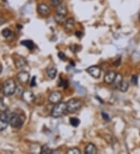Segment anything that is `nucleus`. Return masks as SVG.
Returning <instances> with one entry per match:
<instances>
[{
	"instance_id": "1",
	"label": "nucleus",
	"mask_w": 140,
	"mask_h": 154,
	"mask_svg": "<svg viewBox=\"0 0 140 154\" xmlns=\"http://www.w3.org/2000/svg\"><path fill=\"white\" fill-rule=\"evenodd\" d=\"M66 111H67L66 103L59 102V103H56L54 107H53L52 111H51V116L53 118H59L65 115Z\"/></svg>"
},
{
	"instance_id": "2",
	"label": "nucleus",
	"mask_w": 140,
	"mask_h": 154,
	"mask_svg": "<svg viewBox=\"0 0 140 154\" xmlns=\"http://www.w3.org/2000/svg\"><path fill=\"white\" fill-rule=\"evenodd\" d=\"M16 86L15 82L13 79H9L4 83L3 89H2V92H3L4 96L5 97H10L12 96L16 91Z\"/></svg>"
},
{
	"instance_id": "3",
	"label": "nucleus",
	"mask_w": 140,
	"mask_h": 154,
	"mask_svg": "<svg viewBox=\"0 0 140 154\" xmlns=\"http://www.w3.org/2000/svg\"><path fill=\"white\" fill-rule=\"evenodd\" d=\"M24 122V117L21 115H18L17 113H13L10 115L9 124L13 128H20Z\"/></svg>"
},
{
	"instance_id": "4",
	"label": "nucleus",
	"mask_w": 140,
	"mask_h": 154,
	"mask_svg": "<svg viewBox=\"0 0 140 154\" xmlns=\"http://www.w3.org/2000/svg\"><path fill=\"white\" fill-rule=\"evenodd\" d=\"M67 105V111L70 113H74L78 111L82 107V103L79 100L71 99L66 103Z\"/></svg>"
},
{
	"instance_id": "5",
	"label": "nucleus",
	"mask_w": 140,
	"mask_h": 154,
	"mask_svg": "<svg viewBox=\"0 0 140 154\" xmlns=\"http://www.w3.org/2000/svg\"><path fill=\"white\" fill-rule=\"evenodd\" d=\"M9 119L10 116L8 114L7 111L2 112V114L0 115V131H4L6 129L9 123Z\"/></svg>"
},
{
	"instance_id": "6",
	"label": "nucleus",
	"mask_w": 140,
	"mask_h": 154,
	"mask_svg": "<svg viewBox=\"0 0 140 154\" xmlns=\"http://www.w3.org/2000/svg\"><path fill=\"white\" fill-rule=\"evenodd\" d=\"M86 72H87L88 73L90 74L91 76H93V78H95V79H98V78H100V76H101V68H100L99 66H90V67L86 69Z\"/></svg>"
},
{
	"instance_id": "7",
	"label": "nucleus",
	"mask_w": 140,
	"mask_h": 154,
	"mask_svg": "<svg viewBox=\"0 0 140 154\" xmlns=\"http://www.w3.org/2000/svg\"><path fill=\"white\" fill-rule=\"evenodd\" d=\"M62 99V94L59 91H53L51 93L48 97V100L51 103H57L61 101Z\"/></svg>"
},
{
	"instance_id": "8",
	"label": "nucleus",
	"mask_w": 140,
	"mask_h": 154,
	"mask_svg": "<svg viewBox=\"0 0 140 154\" xmlns=\"http://www.w3.org/2000/svg\"><path fill=\"white\" fill-rule=\"evenodd\" d=\"M22 99L24 100L26 103H31L32 102H34V99H35V97H34V94L31 92V91H23L22 94Z\"/></svg>"
},
{
	"instance_id": "9",
	"label": "nucleus",
	"mask_w": 140,
	"mask_h": 154,
	"mask_svg": "<svg viewBox=\"0 0 140 154\" xmlns=\"http://www.w3.org/2000/svg\"><path fill=\"white\" fill-rule=\"evenodd\" d=\"M37 13L41 16L46 17L50 13V8L44 3H41L37 6Z\"/></svg>"
},
{
	"instance_id": "10",
	"label": "nucleus",
	"mask_w": 140,
	"mask_h": 154,
	"mask_svg": "<svg viewBox=\"0 0 140 154\" xmlns=\"http://www.w3.org/2000/svg\"><path fill=\"white\" fill-rule=\"evenodd\" d=\"M17 79H18L20 83H22V84H25L26 83H27L29 79H30V74L26 71L20 72L17 74Z\"/></svg>"
},
{
	"instance_id": "11",
	"label": "nucleus",
	"mask_w": 140,
	"mask_h": 154,
	"mask_svg": "<svg viewBox=\"0 0 140 154\" xmlns=\"http://www.w3.org/2000/svg\"><path fill=\"white\" fill-rule=\"evenodd\" d=\"M116 75H117V73H116L114 71L107 72L106 73V75H104V80L105 83H107V84H111V83L114 82V79H115Z\"/></svg>"
},
{
	"instance_id": "12",
	"label": "nucleus",
	"mask_w": 140,
	"mask_h": 154,
	"mask_svg": "<svg viewBox=\"0 0 140 154\" xmlns=\"http://www.w3.org/2000/svg\"><path fill=\"white\" fill-rule=\"evenodd\" d=\"M122 81H123V77H122L121 74L117 73L114 82L112 83V84H113L112 86H113V87L114 89H119L120 86H121V83H122Z\"/></svg>"
},
{
	"instance_id": "13",
	"label": "nucleus",
	"mask_w": 140,
	"mask_h": 154,
	"mask_svg": "<svg viewBox=\"0 0 140 154\" xmlns=\"http://www.w3.org/2000/svg\"><path fill=\"white\" fill-rule=\"evenodd\" d=\"M15 64L17 67L23 68L25 67L27 65V62L24 58L21 56H17V58L15 60Z\"/></svg>"
},
{
	"instance_id": "14",
	"label": "nucleus",
	"mask_w": 140,
	"mask_h": 154,
	"mask_svg": "<svg viewBox=\"0 0 140 154\" xmlns=\"http://www.w3.org/2000/svg\"><path fill=\"white\" fill-rule=\"evenodd\" d=\"M97 152V147L95 146V145L93 143H90L86 146V149H85V152L86 154H96Z\"/></svg>"
},
{
	"instance_id": "15",
	"label": "nucleus",
	"mask_w": 140,
	"mask_h": 154,
	"mask_svg": "<svg viewBox=\"0 0 140 154\" xmlns=\"http://www.w3.org/2000/svg\"><path fill=\"white\" fill-rule=\"evenodd\" d=\"M54 20L56 21V23H58V24H62L64 25L66 22V18H65V15H62V14H58L57 13L55 16H54Z\"/></svg>"
},
{
	"instance_id": "16",
	"label": "nucleus",
	"mask_w": 140,
	"mask_h": 154,
	"mask_svg": "<svg viewBox=\"0 0 140 154\" xmlns=\"http://www.w3.org/2000/svg\"><path fill=\"white\" fill-rule=\"evenodd\" d=\"M56 12H57V13H58V14H62V15L65 16L67 14L68 10L66 6L62 3L61 5H59V6L56 7Z\"/></svg>"
},
{
	"instance_id": "17",
	"label": "nucleus",
	"mask_w": 140,
	"mask_h": 154,
	"mask_svg": "<svg viewBox=\"0 0 140 154\" xmlns=\"http://www.w3.org/2000/svg\"><path fill=\"white\" fill-rule=\"evenodd\" d=\"M21 45L25 46V47L27 48L30 49V50H31V49H33L34 48V42H32V41H30V40H24V41H23V42H21Z\"/></svg>"
},
{
	"instance_id": "18",
	"label": "nucleus",
	"mask_w": 140,
	"mask_h": 154,
	"mask_svg": "<svg viewBox=\"0 0 140 154\" xmlns=\"http://www.w3.org/2000/svg\"><path fill=\"white\" fill-rule=\"evenodd\" d=\"M74 22L75 21L73 18H69V19H68L67 20H66V22H65V24H64L65 26L66 30H71V29L73 28V25H74Z\"/></svg>"
},
{
	"instance_id": "19",
	"label": "nucleus",
	"mask_w": 140,
	"mask_h": 154,
	"mask_svg": "<svg viewBox=\"0 0 140 154\" xmlns=\"http://www.w3.org/2000/svg\"><path fill=\"white\" fill-rule=\"evenodd\" d=\"M56 75H57V69H54V68H51V69L48 70V75L50 79H54L56 77Z\"/></svg>"
},
{
	"instance_id": "20",
	"label": "nucleus",
	"mask_w": 140,
	"mask_h": 154,
	"mask_svg": "<svg viewBox=\"0 0 140 154\" xmlns=\"http://www.w3.org/2000/svg\"><path fill=\"white\" fill-rule=\"evenodd\" d=\"M51 152H52V149H51L48 145H44L43 146L41 147V153L51 154Z\"/></svg>"
},
{
	"instance_id": "21",
	"label": "nucleus",
	"mask_w": 140,
	"mask_h": 154,
	"mask_svg": "<svg viewBox=\"0 0 140 154\" xmlns=\"http://www.w3.org/2000/svg\"><path fill=\"white\" fill-rule=\"evenodd\" d=\"M128 88H129V83L126 82V81H122V83H121V86H120L119 90H121V92H126L128 90Z\"/></svg>"
},
{
	"instance_id": "22",
	"label": "nucleus",
	"mask_w": 140,
	"mask_h": 154,
	"mask_svg": "<svg viewBox=\"0 0 140 154\" xmlns=\"http://www.w3.org/2000/svg\"><path fill=\"white\" fill-rule=\"evenodd\" d=\"M79 123H80V121H79V119H76V118H71L70 119V124L73 127H77L79 125Z\"/></svg>"
},
{
	"instance_id": "23",
	"label": "nucleus",
	"mask_w": 140,
	"mask_h": 154,
	"mask_svg": "<svg viewBox=\"0 0 140 154\" xmlns=\"http://www.w3.org/2000/svg\"><path fill=\"white\" fill-rule=\"evenodd\" d=\"M7 106L5 104V103H4L3 99L1 98V99H0V111H1V112H5V111H7Z\"/></svg>"
},
{
	"instance_id": "24",
	"label": "nucleus",
	"mask_w": 140,
	"mask_h": 154,
	"mask_svg": "<svg viewBox=\"0 0 140 154\" xmlns=\"http://www.w3.org/2000/svg\"><path fill=\"white\" fill-rule=\"evenodd\" d=\"M67 153L69 154H79L80 153V150L77 148H72L69 149L67 151Z\"/></svg>"
},
{
	"instance_id": "25",
	"label": "nucleus",
	"mask_w": 140,
	"mask_h": 154,
	"mask_svg": "<svg viewBox=\"0 0 140 154\" xmlns=\"http://www.w3.org/2000/svg\"><path fill=\"white\" fill-rule=\"evenodd\" d=\"M11 34H12L11 30L8 28L4 29V30L2 31V34L5 37V38H8L9 35H11Z\"/></svg>"
},
{
	"instance_id": "26",
	"label": "nucleus",
	"mask_w": 140,
	"mask_h": 154,
	"mask_svg": "<svg viewBox=\"0 0 140 154\" xmlns=\"http://www.w3.org/2000/svg\"><path fill=\"white\" fill-rule=\"evenodd\" d=\"M62 3V0H51V4L54 7H57Z\"/></svg>"
},
{
	"instance_id": "27",
	"label": "nucleus",
	"mask_w": 140,
	"mask_h": 154,
	"mask_svg": "<svg viewBox=\"0 0 140 154\" xmlns=\"http://www.w3.org/2000/svg\"><path fill=\"white\" fill-rule=\"evenodd\" d=\"M68 82L66 80H63V79H61V81H60V83H59V87H64V88H66V87H68Z\"/></svg>"
},
{
	"instance_id": "28",
	"label": "nucleus",
	"mask_w": 140,
	"mask_h": 154,
	"mask_svg": "<svg viewBox=\"0 0 140 154\" xmlns=\"http://www.w3.org/2000/svg\"><path fill=\"white\" fill-rule=\"evenodd\" d=\"M131 82H132L133 85H136L137 83H138V77H137V75H133L132 77V79H131Z\"/></svg>"
},
{
	"instance_id": "29",
	"label": "nucleus",
	"mask_w": 140,
	"mask_h": 154,
	"mask_svg": "<svg viewBox=\"0 0 140 154\" xmlns=\"http://www.w3.org/2000/svg\"><path fill=\"white\" fill-rule=\"evenodd\" d=\"M36 85H37V83H36V77L33 76V78L30 80V86L31 87H35Z\"/></svg>"
},
{
	"instance_id": "30",
	"label": "nucleus",
	"mask_w": 140,
	"mask_h": 154,
	"mask_svg": "<svg viewBox=\"0 0 140 154\" xmlns=\"http://www.w3.org/2000/svg\"><path fill=\"white\" fill-rule=\"evenodd\" d=\"M58 55V58H61V60H65V58H66V56H65V55L63 52H59Z\"/></svg>"
},
{
	"instance_id": "31",
	"label": "nucleus",
	"mask_w": 140,
	"mask_h": 154,
	"mask_svg": "<svg viewBox=\"0 0 140 154\" xmlns=\"http://www.w3.org/2000/svg\"><path fill=\"white\" fill-rule=\"evenodd\" d=\"M102 115H103V119H104V120L106 121L110 120V117H109V115H107V114H106V113L104 112H102Z\"/></svg>"
},
{
	"instance_id": "32",
	"label": "nucleus",
	"mask_w": 140,
	"mask_h": 154,
	"mask_svg": "<svg viewBox=\"0 0 140 154\" xmlns=\"http://www.w3.org/2000/svg\"><path fill=\"white\" fill-rule=\"evenodd\" d=\"M120 64H121V58H118V59L115 60V62H114V66L115 67H118L120 66Z\"/></svg>"
},
{
	"instance_id": "33",
	"label": "nucleus",
	"mask_w": 140,
	"mask_h": 154,
	"mask_svg": "<svg viewBox=\"0 0 140 154\" xmlns=\"http://www.w3.org/2000/svg\"><path fill=\"white\" fill-rule=\"evenodd\" d=\"M54 153H59V150H52L51 154H54Z\"/></svg>"
},
{
	"instance_id": "34",
	"label": "nucleus",
	"mask_w": 140,
	"mask_h": 154,
	"mask_svg": "<svg viewBox=\"0 0 140 154\" xmlns=\"http://www.w3.org/2000/svg\"><path fill=\"white\" fill-rule=\"evenodd\" d=\"M76 36L78 37V38H79V37H81L80 34H82V33H81V32H76Z\"/></svg>"
},
{
	"instance_id": "35",
	"label": "nucleus",
	"mask_w": 140,
	"mask_h": 154,
	"mask_svg": "<svg viewBox=\"0 0 140 154\" xmlns=\"http://www.w3.org/2000/svg\"><path fill=\"white\" fill-rule=\"evenodd\" d=\"M2 66L0 65V74H1V72H2Z\"/></svg>"
},
{
	"instance_id": "36",
	"label": "nucleus",
	"mask_w": 140,
	"mask_h": 154,
	"mask_svg": "<svg viewBox=\"0 0 140 154\" xmlns=\"http://www.w3.org/2000/svg\"><path fill=\"white\" fill-rule=\"evenodd\" d=\"M138 19H139V21H140V14H139V17H138Z\"/></svg>"
}]
</instances>
